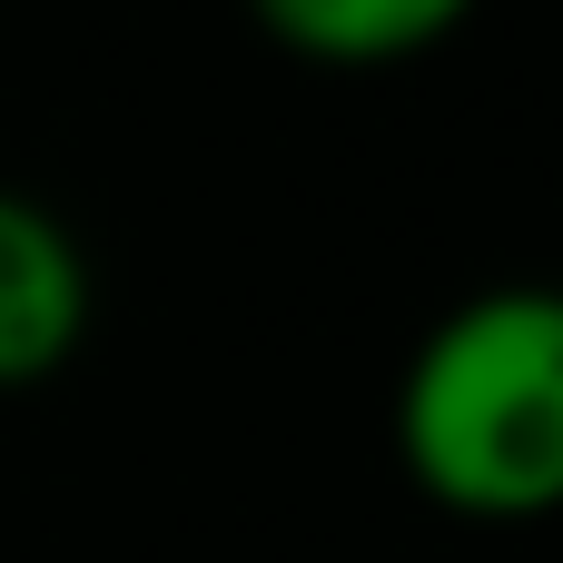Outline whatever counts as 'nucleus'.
Returning a JSON list of instances; mask_svg holds the SVG:
<instances>
[{
  "instance_id": "nucleus-2",
  "label": "nucleus",
  "mask_w": 563,
  "mask_h": 563,
  "mask_svg": "<svg viewBox=\"0 0 563 563\" xmlns=\"http://www.w3.org/2000/svg\"><path fill=\"white\" fill-rule=\"evenodd\" d=\"M89 327H99V267L79 228L0 178V396H40L49 376H69Z\"/></svg>"
},
{
  "instance_id": "nucleus-3",
  "label": "nucleus",
  "mask_w": 563,
  "mask_h": 563,
  "mask_svg": "<svg viewBox=\"0 0 563 563\" xmlns=\"http://www.w3.org/2000/svg\"><path fill=\"white\" fill-rule=\"evenodd\" d=\"M485 0H247V20L307 69H406L445 49Z\"/></svg>"
},
{
  "instance_id": "nucleus-1",
  "label": "nucleus",
  "mask_w": 563,
  "mask_h": 563,
  "mask_svg": "<svg viewBox=\"0 0 563 563\" xmlns=\"http://www.w3.org/2000/svg\"><path fill=\"white\" fill-rule=\"evenodd\" d=\"M396 465L465 525H534L563 495V297L534 277L455 297L396 376Z\"/></svg>"
}]
</instances>
